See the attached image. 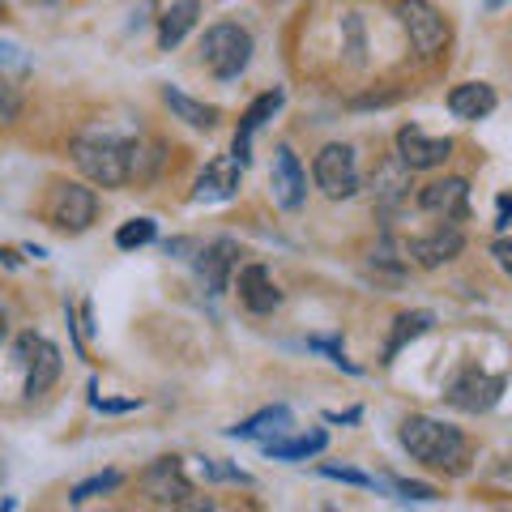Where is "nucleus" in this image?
<instances>
[{"label":"nucleus","instance_id":"obj_5","mask_svg":"<svg viewBox=\"0 0 512 512\" xmlns=\"http://www.w3.org/2000/svg\"><path fill=\"white\" fill-rule=\"evenodd\" d=\"M94 218H99V197H94V188L73 184V180H60L52 188V197H47V222H52L56 231L82 235L94 227Z\"/></svg>","mask_w":512,"mask_h":512},{"label":"nucleus","instance_id":"obj_21","mask_svg":"<svg viewBox=\"0 0 512 512\" xmlns=\"http://www.w3.org/2000/svg\"><path fill=\"white\" fill-rule=\"evenodd\" d=\"M291 410L286 406H269V410H261V414H252L248 423H239V427H227V436H235V440H274V436H282V431H291Z\"/></svg>","mask_w":512,"mask_h":512},{"label":"nucleus","instance_id":"obj_22","mask_svg":"<svg viewBox=\"0 0 512 512\" xmlns=\"http://www.w3.org/2000/svg\"><path fill=\"white\" fill-rule=\"evenodd\" d=\"M163 103L171 107V116L184 120L188 128H214V124H218V107L188 99L184 90H171V86H167V90H163Z\"/></svg>","mask_w":512,"mask_h":512},{"label":"nucleus","instance_id":"obj_10","mask_svg":"<svg viewBox=\"0 0 512 512\" xmlns=\"http://www.w3.org/2000/svg\"><path fill=\"white\" fill-rule=\"evenodd\" d=\"M500 393H504L500 376H487L483 367H466V372L448 384V406H457L466 414H483V410H491L495 402H500Z\"/></svg>","mask_w":512,"mask_h":512},{"label":"nucleus","instance_id":"obj_34","mask_svg":"<svg viewBox=\"0 0 512 512\" xmlns=\"http://www.w3.org/2000/svg\"><path fill=\"white\" fill-rule=\"evenodd\" d=\"M9 18V5H5V0H0V22H5Z\"/></svg>","mask_w":512,"mask_h":512},{"label":"nucleus","instance_id":"obj_27","mask_svg":"<svg viewBox=\"0 0 512 512\" xmlns=\"http://www.w3.org/2000/svg\"><path fill=\"white\" fill-rule=\"evenodd\" d=\"M22 107H26L22 86H13L9 77H0V124H13L22 116Z\"/></svg>","mask_w":512,"mask_h":512},{"label":"nucleus","instance_id":"obj_17","mask_svg":"<svg viewBox=\"0 0 512 512\" xmlns=\"http://www.w3.org/2000/svg\"><path fill=\"white\" fill-rule=\"evenodd\" d=\"M26 367H30V376H26V397L35 402V397H43V393L60 380V346L47 342V338H39L35 355L26 359Z\"/></svg>","mask_w":512,"mask_h":512},{"label":"nucleus","instance_id":"obj_3","mask_svg":"<svg viewBox=\"0 0 512 512\" xmlns=\"http://www.w3.org/2000/svg\"><path fill=\"white\" fill-rule=\"evenodd\" d=\"M252 60V35L239 22H214L201 35V64L218 82H235Z\"/></svg>","mask_w":512,"mask_h":512},{"label":"nucleus","instance_id":"obj_7","mask_svg":"<svg viewBox=\"0 0 512 512\" xmlns=\"http://www.w3.org/2000/svg\"><path fill=\"white\" fill-rule=\"evenodd\" d=\"M141 487H146L150 504H158V508H201V500H192L197 491H192V483L184 478L175 457H158L154 466L141 474Z\"/></svg>","mask_w":512,"mask_h":512},{"label":"nucleus","instance_id":"obj_4","mask_svg":"<svg viewBox=\"0 0 512 512\" xmlns=\"http://www.w3.org/2000/svg\"><path fill=\"white\" fill-rule=\"evenodd\" d=\"M393 13L402 18L406 35H410V47L423 60H436L448 47V18L436 5H431V0H397Z\"/></svg>","mask_w":512,"mask_h":512},{"label":"nucleus","instance_id":"obj_30","mask_svg":"<svg viewBox=\"0 0 512 512\" xmlns=\"http://www.w3.org/2000/svg\"><path fill=\"white\" fill-rule=\"evenodd\" d=\"M491 256H495V265H500L504 274L512 278V239H508V235H504V239H495V244H491Z\"/></svg>","mask_w":512,"mask_h":512},{"label":"nucleus","instance_id":"obj_23","mask_svg":"<svg viewBox=\"0 0 512 512\" xmlns=\"http://www.w3.org/2000/svg\"><path fill=\"white\" fill-rule=\"evenodd\" d=\"M372 188L380 192L389 205H397V201H406V192H410V167L402 163V158H389V163H380V171L372 175Z\"/></svg>","mask_w":512,"mask_h":512},{"label":"nucleus","instance_id":"obj_12","mask_svg":"<svg viewBox=\"0 0 512 512\" xmlns=\"http://www.w3.org/2000/svg\"><path fill=\"white\" fill-rule=\"evenodd\" d=\"M269 188H274V201L282 210H303L308 201V171L299 167V158L291 146L274 150V167H269Z\"/></svg>","mask_w":512,"mask_h":512},{"label":"nucleus","instance_id":"obj_11","mask_svg":"<svg viewBox=\"0 0 512 512\" xmlns=\"http://www.w3.org/2000/svg\"><path fill=\"white\" fill-rule=\"evenodd\" d=\"M461 248H466V235H461L457 222H444V227H436L431 235H414L406 244V256L419 269H440L448 261H457Z\"/></svg>","mask_w":512,"mask_h":512},{"label":"nucleus","instance_id":"obj_33","mask_svg":"<svg viewBox=\"0 0 512 512\" xmlns=\"http://www.w3.org/2000/svg\"><path fill=\"white\" fill-rule=\"evenodd\" d=\"M5 338H9V325H5V316H0V346H5Z\"/></svg>","mask_w":512,"mask_h":512},{"label":"nucleus","instance_id":"obj_31","mask_svg":"<svg viewBox=\"0 0 512 512\" xmlns=\"http://www.w3.org/2000/svg\"><path fill=\"white\" fill-rule=\"evenodd\" d=\"M508 222H512V192H504V197H500V222H495V227H508Z\"/></svg>","mask_w":512,"mask_h":512},{"label":"nucleus","instance_id":"obj_26","mask_svg":"<svg viewBox=\"0 0 512 512\" xmlns=\"http://www.w3.org/2000/svg\"><path fill=\"white\" fill-rule=\"evenodd\" d=\"M116 487H124V474H120V470L94 474V478H86V483H77V487H73L69 504H86V500H94V495H107V491H116Z\"/></svg>","mask_w":512,"mask_h":512},{"label":"nucleus","instance_id":"obj_6","mask_svg":"<svg viewBox=\"0 0 512 512\" xmlns=\"http://www.w3.org/2000/svg\"><path fill=\"white\" fill-rule=\"evenodd\" d=\"M312 180H316V188L325 192L329 201L355 197V192H359V163H355V150L342 146V141H329V146L312 158Z\"/></svg>","mask_w":512,"mask_h":512},{"label":"nucleus","instance_id":"obj_1","mask_svg":"<svg viewBox=\"0 0 512 512\" xmlns=\"http://www.w3.org/2000/svg\"><path fill=\"white\" fill-rule=\"evenodd\" d=\"M402 448L414 461H423L431 470H444V474H461L470 461V440L461 436V427L427 419V414H410L402 423Z\"/></svg>","mask_w":512,"mask_h":512},{"label":"nucleus","instance_id":"obj_16","mask_svg":"<svg viewBox=\"0 0 512 512\" xmlns=\"http://www.w3.org/2000/svg\"><path fill=\"white\" fill-rule=\"evenodd\" d=\"M495 103L500 99H495V90L487 82H461V86L448 90V111H453L457 120H466V124L487 120L495 111Z\"/></svg>","mask_w":512,"mask_h":512},{"label":"nucleus","instance_id":"obj_24","mask_svg":"<svg viewBox=\"0 0 512 512\" xmlns=\"http://www.w3.org/2000/svg\"><path fill=\"white\" fill-rule=\"evenodd\" d=\"M431 325H436V316H431V312H406V316H397L393 320V338H389V346H384V363H393L397 350H402L406 342H414V338H423Z\"/></svg>","mask_w":512,"mask_h":512},{"label":"nucleus","instance_id":"obj_25","mask_svg":"<svg viewBox=\"0 0 512 512\" xmlns=\"http://www.w3.org/2000/svg\"><path fill=\"white\" fill-rule=\"evenodd\" d=\"M158 239V227H154V218H133V222H124V227L116 231V248L124 252H133V248H146Z\"/></svg>","mask_w":512,"mask_h":512},{"label":"nucleus","instance_id":"obj_19","mask_svg":"<svg viewBox=\"0 0 512 512\" xmlns=\"http://www.w3.org/2000/svg\"><path fill=\"white\" fill-rule=\"evenodd\" d=\"M197 18H201V0H175L163 18H158V47H163V52L180 47L188 30L197 26Z\"/></svg>","mask_w":512,"mask_h":512},{"label":"nucleus","instance_id":"obj_14","mask_svg":"<svg viewBox=\"0 0 512 512\" xmlns=\"http://www.w3.org/2000/svg\"><path fill=\"white\" fill-rule=\"evenodd\" d=\"M286 103V90H265L261 99H256L248 111H244V120H239L235 128V141H231V158H239V163L248 167V150H252V137H256V128H261L265 120H274V111Z\"/></svg>","mask_w":512,"mask_h":512},{"label":"nucleus","instance_id":"obj_15","mask_svg":"<svg viewBox=\"0 0 512 512\" xmlns=\"http://www.w3.org/2000/svg\"><path fill=\"white\" fill-rule=\"evenodd\" d=\"M235 256H239L235 239H214L210 248H201V256H197V274H201L205 286H210V295H222V291H227L231 269H235Z\"/></svg>","mask_w":512,"mask_h":512},{"label":"nucleus","instance_id":"obj_20","mask_svg":"<svg viewBox=\"0 0 512 512\" xmlns=\"http://www.w3.org/2000/svg\"><path fill=\"white\" fill-rule=\"evenodd\" d=\"M325 444H329V436L320 427H312V431H299V436H274V440H265V453L274 457V461H308V457H316V453H325Z\"/></svg>","mask_w":512,"mask_h":512},{"label":"nucleus","instance_id":"obj_2","mask_svg":"<svg viewBox=\"0 0 512 512\" xmlns=\"http://www.w3.org/2000/svg\"><path fill=\"white\" fill-rule=\"evenodd\" d=\"M69 154L90 184H99V188L128 184V141L111 137V133H82L69 141Z\"/></svg>","mask_w":512,"mask_h":512},{"label":"nucleus","instance_id":"obj_29","mask_svg":"<svg viewBox=\"0 0 512 512\" xmlns=\"http://www.w3.org/2000/svg\"><path fill=\"white\" fill-rule=\"evenodd\" d=\"M393 491L402 495V500H419V504L440 500V491L431 487V483H410V478H393Z\"/></svg>","mask_w":512,"mask_h":512},{"label":"nucleus","instance_id":"obj_18","mask_svg":"<svg viewBox=\"0 0 512 512\" xmlns=\"http://www.w3.org/2000/svg\"><path fill=\"white\" fill-rule=\"evenodd\" d=\"M239 171H244L239 158H218V163H210L201 171V180H197V201H227V197H235Z\"/></svg>","mask_w":512,"mask_h":512},{"label":"nucleus","instance_id":"obj_9","mask_svg":"<svg viewBox=\"0 0 512 512\" xmlns=\"http://www.w3.org/2000/svg\"><path fill=\"white\" fill-rule=\"evenodd\" d=\"M419 210L436 214L444 222H466L470 214V184L461 175H444V180H431L419 188Z\"/></svg>","mask_w":512,"mask_h":512},{"label":"nucleus","instance_id":"obj_28","mask_svg":"<svg viewBox=\"0 0 512 512\" xmlns=\"http://www.w3.org/2000/svg\"><path fill=\"white\" fill-rule=\"evenodd\" d=\"M320 474H325V478H338V483H350V487H367V491L376 487V478H372V474L350 470V466H333V461H325V466H320Z\"/></svg>","mask_w":512,"mask_h":512},{"label":"nucleus","instance_id":"obj_32","mask_svg":"<svg viewBox=\"0 0 512 512\" xmlns=\"http://www.w3.org/2000/svg\"><path fill=\"white\" fill-rule=\"evenodd\" d=\"M359 410H346V414H329V423H355Z\"/></svg>","mask_w":512,"mask_h":512},{"label":"nucleus","instance_id":"obj_8","mask_svg":"<svg viewBox=\"0 0 512 512\" xmlns=\"http://www.w3.org/2000/svg\"><path fill=\"white\" fill-rule=\"evenodd\" d=\"M397 158L410 167V171H436V167H444L448 158H453V141L448 137H427L423 128H414V124H406V128H397Z\"/></svg>","mask_w":512,"mask_h":512},{"label":"nucleus","instance_id":"obj_13","mask_svg":"<svg viewBox=\"0 0 512 512\" xmlns=\"http://www.w3.org/2000/svg\"><path fill=\"white\" fill-rule=\"evenodd\" d=\"M235 286H239V303H244L248 312H256V316H269L274 308H282V291H278V282H274V274H269L265 265H244L239 269V278H235Z\"/></svg>","mask_w":512,"mask_h":512}]
</instances>
